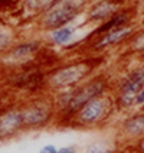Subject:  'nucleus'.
<instances>
[{
    "instance_id": "22",
    "label": "nucleus",
    "mask_w": 144,
    "mask_h": 153,
    "mask_svg": "<svg viewBox=\"0 0 144 153\" xmlns=\"http://www.w3.org/2000/svg\"><path fill=\"white\" fill-rule=\"evenodd\" d=\"M1 102H3V101H1V98H0V107H1Z\"/></svg>"
},
{
    "instance_id": "17",
    "label": "nucleus",
    "mask_w": 144,
    "mask_h": 153,
    "mask_svg": "<svg viewBox=\"0 0 144 153\" xmlns=\"http://www.w3.org/2000/svg\"><path fill=\"white\" fill-rule=\"evenodd\" d=\"M134 150H136V153H144V137L137 140L136 146H134Z\"/></svg>"
},
{
    "instance_id": "21",
    "label": "nucleus",
    "mask_w": 144,
    "mask_h": 153,
    "mask_svg": "<svg viewBox=\"0 0 144 153\" xmlns=\"http://www.w3.org/2000/svg\"><path fill=\"white\" fill-rule=\"evenodd\" d=\"M141 111H143V113H144V104H143V105H141Z\"/></svg>"
},
{
    "instance_id": "1",
    "label": "nucleus",
    "mask_w": 144,
    "mask_h": 153,
    "mask_svg": "<svg viewBox=\"0 0 144 153\" xmlns=\"http://www.w3.org/2000/svg\"><path fill=\"white\" fill-rule=\"evenodd\" d=\"M105 87H107V81L102 76H97L88 82H84L82 85L74 87L58 97L55 102V110L59 114L68 116L71 119L86 102H89L100 95H104Z\"/></svg>"
},
{
    "instance_id": "19",
    "label": "nucleus",
    "mask_w": 144,
    "mask_h": 153,
    "mask_svg": "<svg viewBox=\"0 0 144 153\" xmlns=\"http://www.w3.org/2000/svg\"><path fill=\"white\" fill-rule=\"evenodd\" d=\"M144 104V88L140 91V94L137 95L136 98V105H143Z\"/></svg>"
},
{
    "instance_id": "8",
    "label": "nucleus",
    "mask_w": 144,
    "mask_h": 153,
    "mask_svg": "<svg viewBox=\"0 0 144 153\" xmlns=\"http://www.w3.org/2000/svg\"><path fill=\"white\" fill-rule=\"evenodd\" d=\"M120 134L127 140H138L144 137V113L133 114L121 123Z\"/></svg>"
},
{
    "instance_id": "15",
    "label": "nucleus",
    "mask_w": 144,
    "mask_h": 153,
    "mask_svg": "<svg viewBox=\"0 0 144 153\" xmlns=\"http://www.w3.org/2000/svg\"><path fill=\"white\" fill-rule=\"evenodd\" d=\"M10 41H12V35L7 30V27L0 25V51L6 49V46L10 43Z\"/></svg>"
},
{
    "instance_id": "2",
    "label": "nucleus",
    "mask_w": 144,
    "mask_h": 153,
    "mask_svg": "<svg viewBox=\"0 0 144 153\" xmlns=\"http://www.w3.org/2000/svg\"><path fill=\"white\" fill-rule=\"evenodd\" d=\"M114 105L115 102L110 97L100 95L89 102H86L81 110L71 117L72 124L82 128L98 127L100 124L110 119L111 113L114 110Z\"/></svg>"
},
{
    "instance_id": "14",
    "label": "nucleus",
    "mask_w": 144,
    "mask_h": 153,
    "mask_svg": "<svg viewBox=\"0 0 144 153\" xmlns=\"http://www.w3.org/2000/svg\"><path fill=\"white\" fill-rule=\"evenodd\" d=\"M35 49H36V48H35L33 43H27V45H22V46H17L16 49H13V51H12V55H13L15 58H25L27 55H30Z\"/></svg>"
},
{
    "instance_id": "12",
    "label": "nucleus",
    "mask_w": 144,
    "mask_h": 153,
    "mask_svg": "<svg viewBox=\"0 0 144 153\" xmlns=\"http://www.w3.org/2000/svg\"><path fill=\"white\" fill-rule=\"evenodd\" d=\"M85 153H114L110 145L102 142H92L85 147Z\"/></svg>"
},
{
    "instance_id": "6",
    "label": "nucleus",
    "mask_w": 144,
    "mask_h": 153,
    "mask_svg": "<svg viewBox=\"0 0 144 153\" xmlns=\"http://www.w3.org/2000/svg\"><path fill=\"white\" fill-rule=\"evenodd\" d=\"M89 67L86 64H74L68 65L65 68H61L51 74L48 84L52 88H66V87H74L79 81H82L88 72Z\"/></svg>"
},
{
    "instance_id": "11",
    "label": "nucleus",
    "mask_w": 144,
    "mask_h": 153,
    "mask_svg": "<svg viewBox=\"0 0 144 153\" xmlns=\"http://www.w3.org/2000/svg\"><path fill=\"white\" fill-rule=\"evenodd\" d=\"M72 35H74V27L71 26H62L59 29H55L51 35V39L53 43L56 45H65L72 39Z\"/></svg>"
},
{
    "instance_id": "10",
    "label": "nucleus",
    "mask_w": 144,
    "mask_h": 153,
    "mask_svg": "<svg viewBox=\"0 0 144 153\" xmlns=\"http://www.w3.org/2000/svg\"><path fill=\"white\" fill-rule=\"evenodd\" d=\"M115 12V3L111 0H102L98 4H95V7L89 12L91 19H104L108 16H114Z\"/></svg>"
},
{
    "instance_id": "13",
    "label": "nucleus",
    "mask_w": 144,
    "mask_h": 153,
    "mask_svg": "<svg viewBox=\"0 0 144 153\" xmlns=\"http://www.w3.org/2000/svg\"><path fill=\"white\" fill-rule=\"evenodd\" d=\"M56 0H27V6L33 10H45V9H49L53 6Z\"/></svg>"
},
{
    "instance_id": "20",
    "label": "nucleus",
    "mask_w": 144,
    "mask_h": 153,
    "mask_svg": "<svg viewBox=\"0 0 144 153\" xmlns=\"http://www.w3.org/2000/svg\"><path fill=\"white\" fill-rule=\"evenodd\" d=\"M111 1H114V3H118L120 0H111Z\"/></svg>"
},
{
    "instance_id": "7",
    "label": "nucleus",
    "mask_w": 144,
    "mask_h": 153,
    "mask_svg": "<svg viewBox=\"0 0 144 153\" xmlns=\"http://www.w3.org/2000/svg\"><path fill=\"white\" fill-rule=\"evenodd\" d=\"M25 128L20 108L10 107L0 110V140H7Z\"/></svg>"
},
{
    "instance_id": "18",
    "label": "nucleus",
    "mask_w": 144,
    "mask_h": 153,
    "mask_svg": "<svg viewBox=\"0 0 144 153\" xmlns=\"http://www.w3.org/2000/svg\"><path fill=\"white\" fill-rule=\"evenodd\" d=\"M58 153H76V146H65L58 149Z\"/></svg>"
},
{
    "instance_id": "16",
    "label": "nucleus",
    "mask_w": 144,
    "mask_h": 153,
    "mask_svg": "<svg viewBox=\"0 0 144 153\" xmlns=\"http://www.w3.org/2000/svg\"><path fill=\"white\" fill-rule=\"evenodd\" d=\"M39 153H58V147L55 145H45L39 150Z\"/></svg>"
},
{
    "instance_id": "3",
    "label": "nucleus",
    "mask_w": 144,
    "mask_h": 153,
    "mask_svg": "<svg viewBox=\"0 0 144 153\" xmlns=\"http://www.w3.org/2000/svg\"><path fill=\"white\" fill-rule=\"evenodd\" d=\"M84 3L85 0H56L45 16V25L53 29L62 27L78 15Z\"/></svg>"
},
{
    "instance_id": "5",
    "label": "nucleus",
    "mask_w": 144,
    "mask_h": 153,
    "mask_svg": "<svg viewBox=\"0 0 144 153\" xmlns=\"http://www.w3.org/2000/svg\"><path fill=\"white\" fill-rule=\"evenodd\" d=\"M144 88V69H137L121 82L115 105L120 110H127L136 105V98Z\"/></svg>"
},
{
    "instance_id": "9",
    "label": "nucleus",
    "mask_w": 144,
    "mask_h": 153,
    "mask_svg": "<svg viewBox=\"0 0 144 153\" xmlns=\"http://www.w3.org/2000/svg\"><path fill=\"white\" fill-rule=\"evenodd\" d=\"M130 29L127 26H123V27H117V29H112L110 32H105V35H102L100 42L95 43V48H105L108 45H112V43H117L120 41H123L124 38H127L130 35Z\"/></svg>"
},
{
    "instance_id": "4",
    "label": "nucleus",
    "mask_w": 144,
    "mask_h": 153,
    "mask_svg": "<svg viewBox=\"0 0 144 153\" xmlns=\"http://www.w3.org/2000/svg\"><path fill=\"white\" fill-rule=\"evenodd\" d=\"M23 114L25 128L36 130L48 126L55 116V104L46 101H35L20 108Z\"/></svg>"
}]
</instances>
